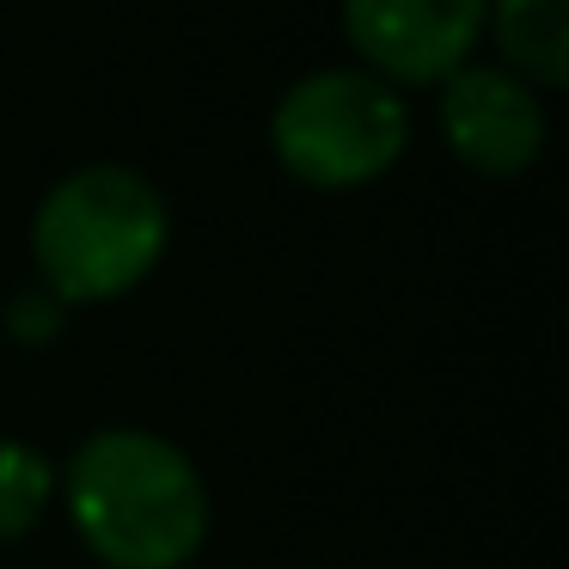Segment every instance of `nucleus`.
Listing matches in <instances>:
<instances>
[{"instance_id":"obj_8","label":"nucleus","mask_w":569,"mask_h":569,"mask_svg":"<svg viewBox=\"0 0 569 569\" xmlns=\"http://www.w3.org/2000/svg\"><path fill=\"white\" fill-rule=\"evenodd\" d=\"M62 325H68V307L50 300L43 288L38 295H13V307H7V331H13L19 343H50Z\"/></svg>"},{"instance_id":"obj_6","label":"nucleus","mask_w":569,"mask_h":569,"mask_svg":"<svg viewBox=\"0 0 569 569\" xmlns=\"http://www.w3.org/2000/svg\"><path fill=\"white\" fill-rule=\"evenodd\" d=\"M483 31L502 50V68L532 92L569 87V0H490Z\"/></svg>"},{"instance_id":"obj_7","label":"nucleus","mask_w":569,"mask_h":569,"mask_svg":"<svg viewBox=\"0 0 569 569\" xmlns=\"http://www.w3.org/2000/svg\"><path fill=\"white\" fill-rule=\"evenodd\" d=\"M56 502V466L43 447L0 435V545H19L43 527Z\"/></svg>"},{"instance_id":"obj_3","label":"nucleus","mask_w":569,"mask_h":569,"mask_svg":"<svg viewBox=\"0 0 569 569\" xmlns=\"http://www.w3.org/2000/svg\"><path fill=\"white\" fill-rule=\"evenodd\" d=\"M410 148V104L368 68H312L276 99L270 153L307 190H361Z\"/></svg>"},{"instance_id":"obj_5","label":"nucleus","mask_w":569,"mask_h":569,"mask_svg":"<svg viewBox=\"0 0 569 569\" xmlns=\"http://www.w3.org/2000/svg\"><path fill=\"white\" fill-rule=\"evenodd\" d=\"M435 92H441L435 123H441V141L459 166H471L483 178H520L539 166L551 117H545V99L527 80H515L496 62H466Z\"/></svg>"},{"instance_id":"obj_1","label":"nucleus","mask_w":569,"mask_h":569,"mask_svg":"<svg viewBox=\"0 0 569 569\" xmlns=\"http://www.w3.org/2000/svg\"><path fill=\"white\" fill-rule=\"evenodd\" d=\"M68 527L104 569H184L209 539L197 459L153 429H99L56 471Z\"/></svg>"},{"instance_id":"obj_2","label":"nucleus","mask_w":569,"mask_h":569,"mask_svg":"<svg viewBox=\"0 0 569 569\" xmlns=\"http://www.w3.org/2000/svg\"><path fill=\"white\" fill-rule=\"evenodd\" d=\"M166 246H172V209H166L160 184L117 160L74 166L43 190L38 214H31L38 288L62 300L68 312L123 300L129 288H141L160 270Z\"/></svg>"},{"instance_id":"obj_4","label":"nucleus","mask_w":569,"mask_h":569,"mask_svg":"<svg viewBox=\"0 0 569 569\" xmlns=\"http://www.w3.org/2000/svg\"><path fill=\"white\" fill-rule=\"evenodd\" d=\"M490 0H343V38L386 87H441L471 62Z\"/></svg>"}]
</instances>
